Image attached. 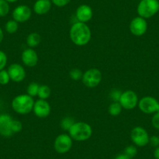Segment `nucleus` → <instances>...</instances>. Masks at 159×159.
Returning a JSON list of instances; mask_svg holds the SVG:
<instances>
[{"label": "nucleus", "mask_w": 159, "mask_h": 159, "mask_svg": "<svg viewBox=\"0 0 159 159\" xmlns=\"http://www.w3.org/2000/svg\"><path fill=\"white\" fill-rule=\"evenodd\" d=\"M13 119L7 113L0 114V135L4 137H10L14 134L13 131Z\"/></svg>", "instance_id": "9d476101"}, {"label": "nucleus", "mask_w": 159, "mask_h": 159, "mask_svg": "<svg viewBox=\"0 0 159 159\" xmlns=\"http://www.w3.org/2000/svg\"><path fill=\"white\" fill-rule=\"evenodd\" d=\"M93 10L90 6L83 4L77 7L76 10V18L77 21L82 23H88L92 19Z\"/></svg>", "instance_id": "2eb2a0df"}, {"label": "nucleus", "mask_w": 159, "mask_h": 159, "mask_svg": "<svg viewBox=\"0 0 159 159\" xmlns=\"http://www.w3.org/2000/svg\"><path fill=\"white\" fill-rule=\"evenodd\" d=\"M53 5L58 7H64L68 5L71 0H51Z\"/></svg>", "instance_id": "2f4dec72"}, {"label": "nucleus", "mask_w": 159, "mask_h": 159, "mask_svg": "<svg viewBox=\"0 0 159 159\" xmlns=\"http://www.w3.org/2000/svg\"><path fill=\"white\" fill-rule=\"evenodd\" d=\"M138 97L136 92L131 90H127L123 91L119 102L122 105L123 108L131 110L135 108L137 105H138Z\"/></svg>", "instance_id": "1a4fd4ad"}, {"label": "nucleus", "mask_w": 159, "mask_h": 159, "mask_svg": "<svg viewBox=\"0 0 159 159\" xmlns=\"http://www.w3.org/2000/svg\"><path fill=\"white\" fill-rule=\"evenodd\" d=\"M34 100L27 94H19L13 99L12 108L15 112L20 115H26L33 111Z\"/></svg>", "instance_id": "f03ea898"}, {"label": "nucleus", "mask_w": 159, "mask_h": 159, "mask_svg": "<svg viewBox=\"0 0 159 159\" xmlns=\"http://www.w3.org/2000/svg\"><path fill=\"white\" fill-rule=\"evenodd\" d=\"M42 42V37L38 33L34 32L30 34L27 38V45L29 48H35Z\"/></svg>", "instance_id": "a211bd4d"}, {"label": "nucleus", "mask_w": 159, "mask_h": 159, "mask_svg": "<svg viewBox=\"0 0 159 159\" xmlns=\"http://www.w3.org/2000/svg\"><path fill=\"white\" fill-rule=\"evenodd\" d=\"M6 1H7V2H8L9 3H13V2H17L18 0H6Z\"/></svg>", "instance_id": "e433bc0d"}, {"label": "nucleus", "mask_w": 159, "mask_h": 159, "mask_svg": "<svg viewBox=\"0 0 159 159\" xmlns=\"http://www.w3.org/2000/svg\"><path fill=\"white\" fill-rule=\"evenodd\" d=\"M10 80H10L8 71L6 70H0V84L7 85L10 83Z\"/></svg>", "instance_id": "393cba45"}, {"label": "nucleus", "mask_w": 159, "mask_h": 159, "mask_svg": "<svg viewBox=\"0 0 159 159\" xmlns=\"http://www.w3.org/2000/svg\"><path fill=\"white\" fill-rule=\"evenodd\" d=\"M19 23L16 22L14 20H10L7 22L5 26L6 31L9 34H14L17 31L18 27H19Z\"/></svg>", "instance_id": "412c9836"}, {"label": "nucleus", "mask_w": 159, "mask_h": 159, "mask_svg": "<svg viewBox=\"0 0 159 159\" xmlns=\"http://www.w3.org/2000/svg\"><path fill=\"white\" fill-rule=\"evenodd\" d=\"M84 73L79 69H73L70 72V76L73 80L77 81L81 79L83 77Z\"/></svg>", "instance_id": "a878e982"}, {"label": "nucleus", "mask_w": 159, "mask_h": 159, "mask_svg": "<svg viewBox=\"0 0 159 159\" xmlns=\"http://www.w3.org/2000/svg\"><path fill=\"white\" fill-rule=\"evenodd\" d=\"M9 75L12 81L20 83L22 82L26 77V71L23 66L19 63H13L9 66L8 70Z\"/></svg>", "instance_id": "4468645a"}, {"label": "nucleus", "mask_w": 159, "mask_h": 159, "mask_svg": "<svg viewBox=\"0 0 159 159\" xmlns=\"http://www.w3.org/2000/svg\"><path fill=\"white\" fill-rule=\"evenodd\" d=\"M21 60L26 66L34 67L38 62V56L33 48H26L21 54Z\"/></svg>", "instance_id": "dca6fc26"}, {"label": "nucleus", "mask_w": 159, "mask_h": 159, "mask_svg": "<svg viewBox=\"0 0 159 159\" xmlns=\"http://www.w3.org/2000/svg\"><path fill=\"white\" fill-rule=\"evenodd\" d=\"M122 94H123V92L120 90L113 89L110 91V98L114 102H119Z\"/></svg>", "instance_id": "cd10ccee"}, {"label": "nucleus", "mask_w": 159, "mask_h": 159, "mask_svg": "<svg viewBox=\"0 0 159 159\" xmlns=\"http://www.w3.org/2000/svg\"><path fill=\"white\" fill-rule=\"evenodd\" d=\"M130 137L133 143L137 147H144L149 143L150 137L144 128L136 126L131 130Z\"/></svg>", "instance_id": "423d86ee"}, {"label": "nucleus", "mask_w": 159, "mask_h": 159, "mask_svg": "<svg viewBox=\"0 0 159 159\" xmlns=\"http://www.w3.org/2000/svg\"><path fill=\"white\" fill-rule=\"evenodd\" d=\"M154 157H155V159H159V146L157 147L155 150H154Z\"/></svg>", "instance_id": "f704fd0d"}, {"label": "nucleus", "mask_w": 159, "mask_h": 159, "mask_svg": "<svg viewBox=\"0 0 159 159\" xmlns=\"http://www.w3.org/2000/svg\"><path fill=\"white\" fill-rule=\"evenodd\" d=\"M52 6L51 0H37L33 6V11L38 15H45L50 11Z\"/></svg>", "instance_id": "f3484780"}, {"label": "nucleus", "mask_w": 159, "mask_h": 159, "mask_svg": "<svg viewBox=\"0 0 159 159\" xmlns=\"http://www.w3.org/2000/svg\"><path fill=\"white\" fill-rule=\"evenodd\" d=\"M123 107L119 102H113L108 107V113L112 116H117L121 113Z\"/></svg>", "instance_id": "aec40b11"}, {"label": "nucleus", "mask_w": 159, "mask_h": 159, "mask_svg": "<svg viewBox=\"0 0 159 159\" xmlns=\"http://www.w3.org/2000/svg\"><path fill=\"white\" fill-rule=\"evenodd\" d=\"M32 10L28 6L20 5L16 7L12 13V16L14 20L18 23L27 22L31 17Z\"/></svg>", "instance_id": "f8f14e48"}, {"label": "nucleus", "mask_w": 159, "mask_h": 159, "mask_svg": "<svg viewBox=\"0 0 159 159\" xmlns=\"http://www.w3.org/2000/svg\"><path fill=\"white\" fill-rule=\"evenodd\" d=\"M33 111L37 117L40 119H45L51 113V106L46 100L38 99L34 102Z\"/></svg>", "instance_id": "ddd939ff"}, {"label": "nucleus", "mask_w": 159, "mask_h": 159, "mask_svg": "<svg viewBox=\"0 0 159 159\" xmlns=\"http://www.w3.org/2000/svg\"><path fill=\"white\" fill-rule=\"evenodd\" d=\"M102 79V72L98 69L91 68L84 73L82 81L87 88H94L100 84Z\"/></svg>", "instance_id": "39448f33"}, {"label": "nucleus", "mask_w": 159, "mask_h": 159, "mask_svg": "<svg viewBox=\"0 0 159 159\" xmlns=\"http://www.w3.org/2000/svg\"><path fill=\"white\" fill-rule=\"evenodd\" d=\"M68 132L73 140L85 141L91 138L93 129L91 125L85 122H75Z\"/></svg>", "instance_id": "7ed1b4c3"}, {"label": "nucleus", "mask_w": 159, "mask_h": 159, "mask_svg": "<svg viewBox=\"0 0 159 159\" xmlns=\"http://www.w3.org/2000/svg\"><path fill=\"white\" fill-rule=\"evenodd\" d=\"M70 38L74 45L84 46L91 41V30L87 24L76 21L71 26Z\"/></svg>", "instance_id": "f257e3e1"}, {"label": "nucleus", "mask_w": 159, "mask_h": 159, "mask_svg": "<svg viewBox=\"0 0 159 159\" xmlns=\"http://www.w3.org/2000/svg\"><path fill=\"white\" fill-rule=\"evenodd\" d=\"M39 87H40V85L38 84V83H35V82L30 83L27 88V94H29L30 96H31L32 98L35 97V96H38Z\"/></svg>", "instance_id": "b1692460"}, {"label": "nucleus", "mask_w": 159, "mask_h": 159, "mask_svg": "<svg viewBox=\"0 0 159 159\" xmlns=\"http://www.w3.org/2000/svg\"><path fill=\"white\" fill-rule=\"evenodd\" d=\"M114 159H132V158H130L129 157H128L127 155H126V154L123 153V154H118L117 156H116V157H115Z\"/></svg>", "instance_id": "72a5a7b5"}, {"label": "nucleus", "mask_w": 159, "mask_h": 159, "mask_svg": "<svg viewBox=\"0 0 159 159\" xmlns=\"http://www.w3.org/2000/svg\"><path fill=\"white\" fill-rule=\"evenodd\" d=\"M129 30L134 36H143L148 30V22L141 16L134 17L129 24Z\"/></svg>", "instance_id": "9b49d317"}, {"label": "nucleus", "mask_w": 159, "mask_h": 159, "mask_svg": "<svg viewBox=\"0 0 159 159\" xmlns=\"http://www.w3.org/2000/svg\"><path fill=\"white\" fill-rule=\"evenodd\" d=\"M10 3L6 0H0V17H4L10 13Z\"/></svg>", "instance_id": "5701e85b"}, {"label": "nucleus", "mask_w": 159, "mask_h": 159, "mask_svg": "<svg viewBox=\"0 0 159 159\" xmlns=\"http://www.w3.org/2000/svg\"><path fill=\"white\" fill-rule=\"evenodd\" d=\"M151 124L154 129L159 130V112H155L151 119Z\"/></svg>", "instance_id": "7c9ffc66"}, {"label": "nucleus", "mask_w": 159, "mask_h": 159, "mask_svg": "<svg viewBox=\"0 0 159 159\" xmlns=\"http://www.w3.org/2000/svg\"><path fill=\"white\" fill-rule=\"evenodd\" d=\"M139 16L149 19L159 11L158 0H140L137 8Z\"/></svg>", "instance_id": "20e7f679"}, {"label": "nucleus", "mask_w": 159, "mask_h": 159, "mask_svg": "<svg viewBox=\"0 0 159 159\" xmlns=\"http://www.w3.org/2000/svg\"><path fill=\"white\" fill-rule=\"evenodd\" d=\"M157 112H159V105H158V108H157Z\"/></svg>", "instance_id": "4c0bfd02"}, {"label": "nucleus", "mask_w": 159, "mask_h": 159, "mask_svg": "<svg viewBox=\"0 0 159 159\" xmlns=\"http://www.w3.org/2000/svg\"><path fill=\"white\" fill-rule=\"evenodd\" d=\"M73 146V139L69 134H62L57 136L54 141V148L59 154H66Z\"/></svg>", "instance_id": "0eeeda50"}, {"label": "nucleus", "mask_w": 159, "mask_h": 159, "mask_svg": "<svg viewBox=\"0 0 159 159\" xmlns=\"http://www.w3.org/2000/svg\"><path fill=\"white\" fill-rule=\"evenodd\" d=\"M159 102L152 96H145L138 102V107L145 114H153L157 111Z\"/></svg>", "instance_id": "6e6552de"}, {"label": "nucleus", "mask_w": 159, "mask_h": 159, "mask_svg": "<svg viewBox=\"0 0 159 159\" xmlns=\"http://www.w3.org/2000/svg\"><path fill=\"white\" fill-rule=\"evenodd\" d=\"M74 119L71 117H65L61 120L60 126L63 130L69 131L70 128L74 124Z\"/></svg>", "instance_id": "4be33fe9"}, {"label": "nucleus", "mask_w": 159, "mask_h": 159, "mask_svg": "<svg viewBox=\"0 0 159 159\" xmlns=\"http://www.w3.org/2000/svg\"><path fill=\"white\" fill-rule=\"evenodd\" d=\"M50 95H51V89H50L49 87L45 84L40 85L38 93V96L39 99L47 100L50 97Z\"/></svg>", "instance_id": "6ab92c4d"}, {"label": "nucleus", "mask_w": 159, "mask_h": 159, "mask_svg": "<svg viewBox=\"0 0 159 159\" xmlns=\"http://www.w3.org/2000/svg\"><path fill=\"white\" fill-rule=\"evenodd\" d=\"M124 154L126 155H127L128 157H129L130 158L135 157L137 154V149L136 148V146L134 145H129V146L126 147L124 150Z\"/></svg>", "instance_id": "bb28decb"}, {"label": "nucleus", "mask_w": 159, "mask_h": 159, "mask_svg": "<svg viewBox=\"0 0 159 159\" xmlns=\"http://www.w3.org/2000/svg\"><path fill=\"white\" fill-rule=\"evenodd\" d=\"M23 129V124L20 120L17 119H13V131L14 134L21 132Z\"/></svg>", "instance_id": "c756f323"}, {"label": "nucleus", "mask_w": 159, "mask_h": 159, "mask_svg": "<svg viewBox=\"0 0 159 159\" xmlns=\"http://www.w3.org/2000/svg\"><path fill=\"white\" fill-rule=\"evenodd\" d=\"M7 56L3 51L0 50V70H4L7 64Z\"/></svg>", "instance_id": "c85d7f7f"}, {"label": "nucleus", "mask_w": 159, "mask_h": 159, "mask_svg": "<svg viewBox=\"0 0 159 159\" xmlns=\"http://www.w3.org/2000/svg\"><path fill=\"white\" fill-rule=\"evenodd\" d=\"M4 38V33H3V30H2V28L0 27V43L2 42V40Z\"/></svg>", "instance_id": "c9c22d12"}, {"label": "nucleus", "mask_w": 159, "mask_h": 159, "mask_svg": "<svg viewBox=\"0 0 159 159\" xmlns=\"http://www.w3.org/2000/svg\"><path fill=\"white\" fill-rule=\"evenodd\" d=\"M149 143L152 147H154V148H157V147H158L159 146V137L154 135V136H152V137H150Z\"/></svg>", "instance_id": "473e14b6"}]
</instances>
